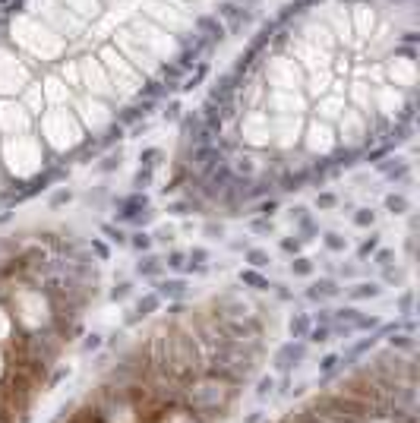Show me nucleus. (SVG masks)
<instances>
[{
	"mask_svg": "<svg viewBox=\"0 0 420 423\" xmlns=\"http://www.w3.org/2000/svg\"><path fill=\"white\" fill-rule=\"evenodd\" d=\"M313 108H316V114L319 117H326V120H338V117L344 114V108H347V101H344V92H326V95H319L316 101H313Z\"/></svg>",
	"mask_w": 420,
	"mask_h": 423,
	"instance_id": "obj_1",
	"label": "nucleus"
},
{
	"mask_svg": "<svg viewBox=\"0 0 420 423\" xmlns=\"http://www.w3.org/2000/svg\"><path fill=\"white\" fill-rule=\"evenodd\" d=\"M304 354H307L304 344H294L291 341V344H284L278 354H275V363H278V370H291L297 360H304Z\"/></svg>",
	"mask_w": 420,
	"mask_h": 423,
	"instance_id": "obj_2",
	"label": "nucleus"
},
{
	"mask_svg": "<svg viewBox=\"0 0 420 423\" xmlns=\"http://www.w3.org/2000/svg\"><path fill=\"white\" fill-rule=\"evenodd\" d=\"M155 294H158V297H167V300H180L187 294V281L184 278H167V281H161V285H158V291H155Z\"/></svg>",
	"mask_w": 420,
	"mask_h": 423,
	"instance_id": "obj_3",
	"label": "nucleus"
},
{
	"mask_svg": "<svg viewBox=\"0 0 420 423\" xmlns=\"http://www.w3.org/2000/svg\"><path fill=\"white\" fill-rule=\"evenodd\" d=\"M26 104H29V114H41V108H44V82H29Z\"/></svg>",
	"mask_w": 420,
	"mask_h": 423,
	"instance_id": "obj_4",
	"label": "nucleus"
},
{
	"mask_svg": "<svg viewBox=\"0 0 420 423\" xmlns=\"http://www.w3.org/2000/svg\"><path fill=\"white\" fill-rule=\"evenodd\" d=\"M335 294H338V285H335L332 278H322V281H316V285L307 291V297L310 300H326V297H335Z\"/></svg>",
	"mask_w": 420,
	"mask_h": 423,
	"instance_id": "obj_5",
	"label": "nucleus"
},
{
	"mask_svg": "<svg viewBox=\"0 0 420 423\" xmlns=\"http://www.w3.org/2000/svg\"><path fill=\"white\" fill-rule=\"evenodd\" d=\"M379 285H373V281H360V285H354L351 291H347V297L351 300H367V297H379Z\"/></svg>",
	"mask_w": 420,
	"mask_h": 423,
	"instance_id": "obj_6",
	"label": "nucleus"
},
{
	"mask_svg": "<svg viewBox=\"0 0 420 423\" xmlns=\"http://www.w3.org/2000/svg\"><path fill=\"white\" fill-rule=\"evenodd\" d=\"M240 281H244V285H250V288H256V291H269V288H272L269 281L256 272V268H247V272H240Z\"/></svg>",
	"mask_w": 420,
	"mask_h": 423,
	"instance_id": "obj_7",
	"label": "nucleus"
},
{
	"mask_svg": "<svg viewBox=\"0 0 420 423\" xmlns=\"http://www.w3.org/2000/svg\"><path fill=\"white\" fill-rule=\"evenodd\" d=\"M127 243L133 246V250H139V253H149L152 250V234L136 231V234H130V237H127Z\"/></svg>",
	"mask_w": 420,
	"mask_h": 423,
	"instance_id": "obj_8",
	"label": "nucleus"
},
{
	"mask_svg": "<svg viewBox=\"0 0 420 423\" xmlns=\"http://www.w3.org/2000/svg\"><path fill=\"white\" fill-rule=\"evenodd\" d=\"M136 272L139 275H158L161 272V259H158V256H142L139 265H136Z\"/></svg>",
	"mask_w": 420,
	"mask_h": 423,
	"instance_id": "obj_9",
	"label": "nucleus"
},
{
	"mask_svg": "<svg viewBox=\"0 0 420 423\" xmlns=\"http://www.w3.org/2000/svg\"><path fill=\"white\" fill-rule=\"evenodd\" d=\"M386 208L392 212V215H404V212H407V199L401 193H389L386 196Z\"/></svg>",
	"mask_w": 420,
	"mask_h": 423,
	"instance_id": "obj_10",
	"label": "nucleus"
},
{
	"mask_svg": "<svg viewBox=\"0 0 420 423\" xmlns=\"http://www.w3.org/2000/svg\"><path fill=\"white\" fill-rule=\"evenodd\" d=\"M158 303H161L158 294H146V297H142V300L136 303V313H139V316H149V313L158 310Z\"/></svg>",
	"mask_w": 420,
	"mask_h": 423,
	"instance_id": "obj_11",
	"label": "nucleus"
},
{
	"mask_svg": "<svg viewBox=\"0 0 420 423\" xmlns=\"http://www.w3.org/2000/svg\"><path fill=\"white\" fill-rule=\"evenodd\" d=\"M247 262L253 265V268H266L272 259H269V253H266V250H256V246H250V250H247Z\"/></svg>",
	"mask_w": 420,
	"mask_h": 423,
	"instance_id": "obj_12",
	"label": "nucleus"
},
{
	"mask_svg": "<svg viewBox=\"0 0 420 423\" xmlns=\"http://www.w3.org/2000/svg\"><path fill=\"white\" fill-rule=\"evenodd\" d=\"M310 332V316H304V313H297L294 319H291V335L294 338H304Z\"/></svg>",
	"mask_w": 420,
	"mask_h": 423,
	"instance_id": "obj_13",
	"label": "nucleus"
},
{
	"mask_svg": "<svg viewBox=\"0 0 420 423\" xmlns=\"http://www.w3.org/2000/svg\"><path fill=\"white\" fill-rule=\"evenodd\" d=\"M373 221H376V212L373 208H357L354 212V225L357 228H373Z\"/></svg>",
	"mask_w": 420,
	"mask_h": 423,
	"instance_id": "obj_14",
	"label": "nucleus"
},
{
	"mask_svg": "<svg viewBox=\"0 0 420 423\" xmlns=\"http://www.w3.org/2000/svg\"><path fill=\"white\" fill-rule=\"evenodd\" d=\"M101 234H107V240L117 243V246H124V243H127V234L120 231V228H114V225H101Z\"/></svg>",
	"mask_w": 420,
	"mask_h": 423,
	"instance_id": "obj_15",
	"label": "nucleus"
},
{
	"mask_svg": "<svg viewBox=\"0 0 420 423\" xmlns=\"http://www.w3.org/2000/svg\"><path fill=\"white\" fill-rule=\"evenodd\" d=\"M158 158H161V149H146L139 155V168H155L158 164Z\"/></svg>",
	"mask_w": 420,
	"mask_h": 423,
	"instance_id": "obj_16",
	"label": "nucleus"
},
{
	"mask_svg": "<svg viewBox=\"0 0 420 423\" xmlns=\"http://www.w3.org/2000/svg\"><path fill=\"white\" fill-rule=\"evenodd\" d=\"M326 246H329V250H332V253H341V250H344V246H347V240L341 237V234H335V231H329V234H326Z\"/></svg>",
	"mask_w": 420,
	"mask_h": 423,
	"instance_id": "obj_17",
	"label": "nucleus"
},
{
	"mask_svg": "<svg viewBox=\"0 0 420 423\" xmlns=\"http://www.w3.org/2000/svg\"><path fill=\"white\" fill-rule=\"evenodd\" d=\"M376 250H379V234H373L370 240H364V243H360L357 256H360V259H367V256H370V253H376Z\"/></svg>",
	"mask_w": 420,
	"mask_h": 423,
	"instance_id": "obj_18",
	"label": "nucleus"
},
{
	"mask_svg": "<svg viewBox=\"0 0 420 423\" xmlns=\"http://www.w3.org/2000/svg\"><path fill=\"white\" fill-rule=\"evenodd\" d=\"M291 272L294 275H313V262L304 259V256H297V259L291 262Z\"/></svg>",
	"mask_w": 420,
	"mask_h": 423,
	"instance_id": "obj_19",
	"label": "nucleus"
},
{
	"mask_svg": "<svg viewBox=\"0 0 420 423\" xmlns=\"http://www.w3.org/2000/svg\"><path fill=\"white\" fill-rule=\"evenodd\" d=\"M310 341H316V344H322V341H329V335H332V325H322V328H310Z\"/></svg>",
	"mask_w": 420,
	"mask_h": 423,
	"instance_id": "obj_20",
	"label": "nucleus"
},
{
	"mask_svg": "<svg viewBox=\"0 0 420 423\" xmlns=\"http://www.w3.org/2000/svg\"><path fill=\"white\" fill-rule=\"evenodd\" d=\"M120 168V152H111V155H104V161L98 164V171H114Z\"/></svg>",
	"mask_w": 420,
	"mask_h": 423,
	"instance_id": "obj_21",
	"label": "nucleus"
},
{
	"mask_svg": "<svg viewBox=\"0 0 420 423\" xmlns=\"http://www.w3.org/2000/svg\"><path fill=\"white\" fill-rule=\"evenodd\" d=\"M392 259H395V253H392V250H376V256H373V262H376L379 268L392 265Z\"/></svg>",
	"mask_w": 420,
	"mask_h": 423,
	"instance_id": "obj_22",
	"label": "nucleus"
},
{
	"mask_svg": "<svg viewBox=\"0 0 420 423\" xmlns=\"http://www.w3.org/2000/svg\"><path fill=\"white\" fill-rule=\"evenodd\" d=\"M180 111H184V108H180V101H171V104H164V120H180V117H184Z\"/></svg>",
	"mask_w": 420,
	"mask_h": 423,
	"instance_id": "obj_23",
	"label": "nucleus"
},
{
	"mask_svg": "<svg viewBox=\"0 0 420 423\" xmlns=\"http://www.w3.org/2000/svg\"><path fill=\"white\" fill-rule=\"evenodd\" d=\"M275 208H278V199H266V202H259V205H256V212H259L262 218L275 215Z\"/></svg>",
	"mask_w": 420,
	"mask_h": 423,
	"instance_id": "obj_24",
	"label": "nucleus"
},
{
	"mask_svg": "<svg viewBox=\"0 0 420 423\" xmlns=\"http://www.w3.org/2000/svg\"><path fill=\"white\" fill-rule=\"evenodd\" d=\"M152 180V168H139L136 171V177H133V186H139V190H142V186H146Z\"/></svg>",
	"mask_w": 420,
	"mask_h": 423,
	"instance_id": "obj_25",
	"label": "nucleus"
},
{
	"mask_svg": "<svg viewBox=\"0 0 420 423\" xmlns=\"http://www.w3.org/2000/svg\"><path fill=\"white\" fill-rule=\"evenodd\" d=\"M272 389H275V379H272V376H262V379H259V389H256V395H259V398H266Z\"/></svg>",
	"mask_w": 420,
	"mask_h": 423,
	"instance_id": "obj_26",
	"label": "nucleus"
},
{
	"mask_svg": "<svg viewBox=\"0 0 420 423\" xmlns=\"http://www.w3.org/2000/svg\"><path fill=\"white\" fill-rule=\"evenodd\" d=\"M167 212H171V215H190V212H193V202H171Z\"/></svg>",
	"mask_w": 420,
	"mask_h": 423,
	"instance_id": "obj_27",
	"label": "nucleus"
},
{
	"mask_svg": "<svg viewBox=\"0 0 420 423\" xmlns=\"http://www.w3.org/2000/svg\"><path fill=\"white\" fill-rule=\"evenodd\" d=\"M130 291H133V285H127V281H124V285H117V288L111 291V300H127Z\"/></svg>",
	"mask_w": 420,
	"mask_h": 423,
	"instance_id": "obj_28",
	"label": "nucleus"
},
{
	"mask_svg": "<svg viewBox=\"0 0 420 423\" xmlns=\"http://www.w3.org/2000/svg\"><path fill=\"white\" fill-rule=\"evenodd\" d=\"M152 240H158V243H171V240H174V231H171V228H158V231L152 234Z\"/></svg>",
	"mask_w": 420,
	"mask_h": 423,
	"instance_id": "obj_29",
	"label": "nucleus"
},
{
	"mask_svg": "<svg viewBox=\"0 0 420 423\" xmlns=\"http://www.w3.org/2000/svg\"><path fill=\"white\" fill-rule=\"evenodd\" d=\"M164 262H167V265H171V268H184V262H187V256L174 250V253H167V259H164Z\"/></svg>",
	"mask_w": 420,
	"mask_h": 423,
	"instance_id": "obj_30",
	"label": "nucleus"
},
{
	"mask_svg": "<svg viewBox=\"0 0 420 423\" xmlns=\"http://www.w3.org/2000/svg\"><path fill=\"white\" fill-rule=\"evenodd\" d=\"M389 344H392V347H404V350H411V347H414V341H411L407 335H395V338H389Z\"/></svg>",
	"mask_w": 420,
	"mask_h": 423,
	"instance_id": "obj_31",
	"label": "nucleus"
},
{
	"mask_svg": "<svg viewBox=\"0 0 420 423\" xmlns=\"http://www.w3.org/2000/svg\"><path fill=\"white\" fill-rule=\"evenodd\" d=\"M335 202H338V199H335V193H319V196H316V205H319V208H332Z\"/></svg>",
	"mask_w": 420,
	"mask_h": 423,
	"instance_id": "obj_32",
	"label": "nucleus"
},
{
	"mask_svg": "<svg viewBox=\"0 0 420 423\" xmlns=\"http://www.w3.org/2000/svg\"><path fill=\"white\" fill-rule=\"evenodd\" d=\"M250 228H253L256 234H269V231H272V221H269V218H256Z\"/></svg>",
	"mask_w": 420,
	"mask_h": 423,
	"instance_id": "obj_33",
	"label": "nucleus"
},
{
	"mask_svg": "<svg viewBox=\"0 0 420 423\" xmlns=\"http://www.w3.org/2000/svg\"><path fill=\"white\" fill-rule=\"evenodd\" d=\"M281 250H284V253H297V250H300V240H297V237H294V240L284 237V240H281Z\"/></svg>",
	"mask_w": 420,
	"mask_h": 423,
	"instance_id": "obj_34",
	"label": "nucleus"
},
{
	"mask_svg": "<svg viewBox=\"0 0 420 423\" xmlns=\"http://www.w3.org/2000/svg\"><path fill=\"white\" fill-rule=\"evenodd\" d=\"M60 202H70V190H57V193H54L51 205H60Z\"/></svg>",
	"mask_w": 420,
	"mask_h": 423,
	"instance_id": "obj_35",
	"label": "nucleus"
},
{
	"mask_svg": "<svg viewBox=\"0 0 420 423\" xmlns=\"http://www.w3.org/2000/svg\"><path fill=\"white\" fill-rule=\"evenodd\" d=\"M86 350H95V347H101V335H89L86 338V344H82Z\"/></svg>",
	"mask_w": 420,
	"mask_h": 423,
	"instance_id": "obj_36",
	"label": "nucleus"
},
{
	"mask_svg": "<svg viewBox=\"0 0 420 423\" xmlns=\"http://www.w3.org/2000/svg\"><path fill=\"white\" fill-rule=\"evenodd\" d=\"M335 363H338V354H329L326 360H322V370H326V373H332V370H335Z\"/></svg>",
	"mask_w": 420,
	"mask_h": 423,
	"instance_id": "obj_37",
	"label": "nucleus"
},
{
	"mask_svg": "<svg viewBox=\"0 0 420 423\" xmlns=\"http://www.w3.org/2000/svg\"><path fill=\"white\" fill-rule=\"evenodd\" d=\"M206 234L209 237H224V228L221 225H206Z\"/></svg>",
	"mask_w": 420,
	"mask_h": 423,
	"instance_id": "obj_38",
	"label": "nucleus"
},
{
	"mask_svg": "<svg viewBox=\"0 0 420 423\" xmlns=\"http://www.w3.org/2000/svg\"><path fill=\"white\" fill-rule=\"evenodd\" d=\"M92 250H95V253H98V256H101V259H107V246H104L101 240H92Z\"/></svg>",
	"mask_w": 420,
	"mask_h": 423,
	"instance_id": "obj_39",
	"label": "nucleus"
},
{
	"mask_svg": "<svg viewBox=\"0 0 420 423\" xmlns=\"http://www.w3.org/2000/svg\"><path fill=\"white\" fill-rule=\"evenodd\" d=\"M398 307H401L404 313H407V310H411V291H407V294H404V297L398 300Z\"/></svg>",
	"mask_w": 420,
	"mask_h": 423,
	"instance_id": "obj_40",
	"label": "nucleus"
}]
</instances>
